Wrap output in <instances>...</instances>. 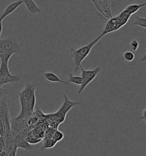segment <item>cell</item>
Returning <instances> with one entry per match:
<instances>
[{
    "mask_svg": "<svg viewBox=\"0 0 146 156\" xmlns=\"http://www.w3.org/2000/svg\"><path fill=\"white\" fill-rule=\"evenodd\" d=\"M5 143V140L4 138L0 136V152L4 151Z\"/></svg>",
    "mask_w": 146,
    "mask_h": 156,
    "instance_id": "cell-18",
    "label": "cell"
},
{
    "mask_svg": "<svg viewBox=\"0 0 146 156\" xmlns=\"http://www.w3.org/2000/svg\"><path fill=\"white\" fill-rule=\"evenodd\" d=\"M22 46L14 38H8L5 40L0 38V59L1 65L8 66L9 60L15 53H19Z\"/></svg>",
    "mask_w": 146,
    "mask_h": 156,
    "instance_id": "cell-2",
    "label": "cell"
},
{
    "mask_svg": "<svg viewBox=\"0 0 146 156\" xmlns=\"http://www.w3.org/2000/svg\"><path fill=\"white\" fill-rule=\"evenodd\" d=\"M2 20L0 19V38L1 37V34L2 33V30H3V25H2Z\"/></svg>",
    "mask_w": 146,
    "mask_h": 156,
    "instance_id": "cell-21",
    "label": "cell"
},
{
    "mask_svg": "<svg viewBox=\"0 0 146 156\" xmlns=\"http://www.w3.org/2000/svg\"><path fill=\"white\" fill-rule=\"evenodd\" d=\"M120 28H122V27H120V25L117 16L114 17L113 16L111 18L107 20V23L105 24L103 30L100 36L102 37H103L109 33L118 30Z\"/></svg>",
    "mask_w": 146,
    "mask_h": 156,
    "instance_id": "cell-7",
    "label": "cell"
},
{
    "mask_svg": "<svg viewBox=\"0 0 146 156\" xmlns=\"http://www.w3.org/2000/svg\"><path fill=\"white\" fill-rule=\"evenodd\" d=\"M43 76L45 78L47 81L51 83H64L67 85H70V83L68 82H65L59 78V77L53 72H45L43 73Z\"/></svg>",
    "mask_w": 146,
    "mask_h": 156,
    "instance_id": "cell-10",
    "label": "cell"
},
{
    "mask_svg": "<svg viewBox=\"0 0 146 156\" xmlns=\"http://www.w3.org/2000/svg\"><path fill=\"white\" fill-rule=\"evenodd\" d=\"M57 142L54 141L53 138L45 139L43 142V147L44 148H51L54 147Z\"/></svg>",
    "mask_w": 146,
    "mask_h": 156,
    "instance_id": "cell-16",
    "label": "cell"
},
{
    "mask_svg": "<svg viewBox=\"0 0 146 156\" xmlns=\"http://www.w3.org/2000/svg\"><path fill=\"white\" fill-rule=\"evenodd\" d=\"M22 1L23 3L25 5L28 12L33 16H34L36 14L41 13L42 10L36 5L34 0H22Z\"/></svg>",
    "mask_w": 146,
    "mask_h": 156,
    "instance_id": "cell-9",
    "label": "cell"
},
{
    "mask_svg": "<svg viewBox=\"0 0 146 156\" xmlns=\"http://www.w3.org/2000/svg\"><path fill=\"white\" fill-rule=\"evenodd\" d=\"M17 148L21 147L23 149H25L27 151L33 149L32 145H30V144H29V142H27V141L26 140V139H22L17 142Z\"/></svg>",
    "mask_w": 146,
    "mask_h": 156,
    "instance_id": "cell-11",
    "label": "cell"
},
{
    "mask_svg": "<svg viewBox=\"0 0 146 156\" xmlns=\"http://www.w3.org/2000/svg\"><path fill=\"white\" fill-rule=\"evenodd\" d=\"M68 83H73L75 85H81L82 84V79L81 76H74L73 74H69L68 75Z\"/></svg>",
    "mask_w": 146,
    "mask_h": 156,
    "instance_id": "cell-12",
    "label": "cell"
},
{
    "mask_svg": "<svg viewBox=\"0 0 146 156\" xmlns=\"http://www.w3.org/2000/svg\"><path fill=\"white\" fill-rule=\"evenodd\" d=\"M64 103L61 107L54 113H51L53 117V120L57 121L60 124L63 123L65 121L66 115L73 107L81 104V102H72L70 101L66 94H64Z\"/></svg>",
    "mask_w": 146,
    "mask_h": 156,
    "instance_id": "cell-4",
    "label": "cell"
},
{
    "mask_svg": "<svg viewBox=\"0 0 146 156\" xmlns=\"http://www.w3.org/2000/svg\"><path fill=\"white\" fill-rule=\"evenodd\" d=\"M146 108H144V110H143V114H142V115H141V117L140 119H142V120H143L144 121V122L146 123Z\"/></svg>",
    "mask_w": 146,
    "mask_h": 156,
    "instance_id": "cell-20",
    "label": "cell"
},
{
    "mask_svg": "<svg viewBox=\"0 0 146 156\" xmlns=\"http://www.w3.org/2000/svg\"><path fill=\"white\" fill-rule=\"evenodd\" d=\"M23 4L22 0H19L10 4L8 6H7V7L5 9L4 12H2V13L0 16V19L4 20L6 17L13 13L15 10L17 9L18 7H19Z\"/></svg>",
    "mask_w": 146,
    "mask_h": 156,
    "instance_id": "cell-8",
    "label": "cell"
},
{
    "mask_svg": "<svg viewBox=\"0 0 146 156\" xmlns=\"http://www.w3.org/2000/svg\"><path fill=\"white\" fill-rule=\"evenodd\" d=\"M130 47L133 51H137L139 47V43L136 40H133L130 43Z\"/></svg>",
    "mask_w": 146,
    "mask_h": 156,
    "instance_id": "cell-17",
    "label": "cell"
},
{
    "mask_svg": "<svg viewBox=\"0 0 146 156\" xmlns=\"http://www.w3.org/2000/svg\"><path fill=\"white\" fill-rule=\"evenodd\" d=\"M36 86L27 83L26 87L20 92L19 97L21 111L17 117L28 121L34 112L36 105Z\"/></svg>",
    "mask_w": 146,
    "mask_h": 156,
    "instance_id": "cell-1",
    "label": "cell"
},
{
    "mask_svg": "<svg viewBox=\"0 0 146 156\" xmlns=\"http://www.w3.org/2000/svg\"><path fill=\"white\" fill-rule=\"evenodd\" d=\"M80 69L81 70V76L82 77V83L78 92V94H81L84 91L86 87L96 78L98 74L101 72L100 67H96L92 70H85L82 68V66H81Z\"/></svg>",
    "mask_w": 146,
    "mask_h": 156,
    "instance_id": "cell-5",
    "label": "cell"
},
{
    "mask_svg": "<svg viewBox=\"0 0 146 156\" xmlns=\"http://www.w3.org/2000/svg\"><path fill=\"white\" fill-rule=\"evenodd\" d=\"M96 11L106 20L113 17L111 0H90Z\"/></svg>",
    "mask_w": 146,
    "mask_h": 156,
    "instance_id": "cell-6",
    "label": "cell"
},
{
    "mask_svg": "<svg viewBox=\"0 0 146 156\" xmlns=\"http://www.w3.org/2000/svg\"><path fill=\"white\" fill-rule=\"evenodd\" d=\"M50 127H51L52 128L54 129H58L59 125H60L59 122H58L57 121H53L51 122H50Z\"/></svg>",
    "mask_w": 146,
    "mask_h": 156,
    "instance_id": "cell-19",
    "label": "cell"
},
{
    "mask_svg": "<svg viewBox=\"0 0 146 156\" xmlns=\"http://www.w3.org/2000/svg\"><path fill=\"white\" fill-rule=\"evenodd\" d=\"M123 58L127 62H131L135 59V55L131 51H126L123 55Z\"/></svg>",
    "mask_w": 146,
    "mask_h": 156,
    "instance_id": "cell-15",
    "label": "cell"
},
{
    "mask_svg": "<svg viewBox=\"0 0 146 156\" xmlns=\"http://www.w3.org/2000/svg\"><path fill=\"white\" fill-rule=\"evenodd\" d=\"M101 38L102 37L99 36L94 40L90 42L89 44H87L86 45L81 46L77 49L71 48L70 49L71 55V57L73 58V61L74 62V64H75L74 71L75 72H77L80 69L81 66H82L81 64L82 62L87 57H88V55H90L93 47L98 43V42L99 41Z\"/></svg>",
    "mask_w": 146,
    "mask_h": 156,
    "instance_id": "cell-3",
    "label": "cell"
},
{
    "mask_svg": "<svg viewBox=\"0 0 146 156\" xmlns=\"http://www.w3.org/2000/svg\"><path fill=\"white\" fill-rule=\"evenodd\" d=\"M64 138V134L63 132H62L61 131H60L58 129H55L54 133L53 136V138H52L53 140L57 143L60 141L62 140Z\"/></svg>",
    "mask_w": 146,
    "mask_h": 156,
    "instance_id": "cell-13",
    "label": "cell"
},
{
    "mask_svg": "<svg viewBox=\"0 0 146 156\" xmlns=\"http://www.w3.org/2000/svg\"><path fill=\"white\" fill-rule=\"evenodd\" d=\"M133 25L140 27L144 28V29H146V19L145 18H141V17L137 16L136 20L134 21Z\"/></svg>",
    "mask_w": 146,
    "mask_h": 156,
    "instance_id": "cell-14",
    "label": "cell"
}]
</instances>
